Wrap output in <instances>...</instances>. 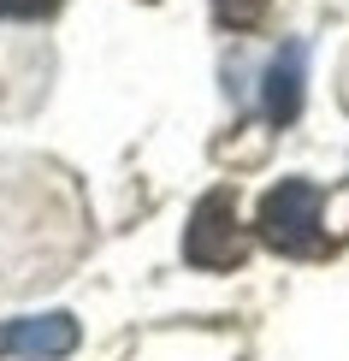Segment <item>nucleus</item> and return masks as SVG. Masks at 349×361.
Segmentation results:
<instances>
[{
	"mask_svg": "<svg viewBox=\"0 0 349 361\" xmlns=\"http://www.w3.org/2000/svg\"><path fill=\"white\" fill-rule=\"evenodd\" d=\"M320 207H326L320 184H308V178H284V184H272V190L261 195V207H255V237H261L267 249L290 255V261L326 255Z\"/></svg>",
	"mask_w": 349,
	"mask_h": 361,
	"instance_id": "1",
	"label": "nucleus"
},
{
	"mask_svg": "<svg viewBox=\"0 0 349 361\" xmlns=\"http://www.w3.org/2000/svg\"><path fill=\"white\" fill-rule=\"evenodd\" d=\"M243 255H249V237L237 225L231 190H207L184 225V261L195 273H231V267H243Z\"/></svg>",
	"mask_w": 349,
	"mask_h": 361,
	"instance_id": "2",
	"label": "nucleus"
},
{
	"mask_svg": "<svg viewBox=\"0 0 349 361\" xmlns=\"http://www.w3.org/2000/svg\"><path fill=\"white\" fill-rule=\"evenodd\" d=\"M78 343H83V332L66 308L0 320V361H66V355H78Z\"/></svg>",
	"mask_w": 349,
	"mask_h": 361,
	"instance_id": "3",
	"label": "nucleus"
},
{
	"mask_svg": "<svg viewBox=\"0 0 349 361\" xmlns=\"http://www.w3.org/2000/svg\"><path fill=\"white\" fill-rule=\"evenodd\" d=\"M308 95V42H284L261 71V113L267 125H290Z\"/></svg>",
	"mask_w": 349,
	"mask_h": 361,
	"instance_id": "4",
	"label": "nucleus"
},
{
	"mask_svg": "<svg viewBox=\"0 0 349 361\" xmlns=\"http://www.w3.org/2000/svg\"><path fill=\"white\" fill-rule=\"evenodd\" d=\"M267 6H272V0H214L219 24H231V30H249V24H261V18H267Z\"/></svg>",
	"mask_w": 349,
	"mask_h": 361,
	"instance_id": "5",
	"label": "nucleus"
},
{
	"mask_svg": "<svg viewBox=\"0 0 349 361\" xmlns=\"http://www.w3.org/2000/svg\"><path fill=\"white\" fill-rule=\"evenodd\" d=\"M59 6H66V0H0V18H18V24H42V18H54Z\"/></svg>",
	"mask_w": 349,
	"mask_h": 361,
	"instance_id": "6",
	"label": "nucleus"
}]
</instances>
